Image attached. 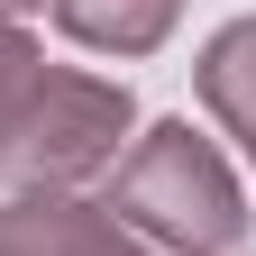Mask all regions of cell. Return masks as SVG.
Segmentation results:
<instances>
[{
    "label": "cell",
    "instance_id": "obj_1",
    "mask_svg": "<svg viewBox=\"0 0 256 256\" xmlns=\"http://www.w3.org/2000/svg\"><path fill=\"white\" fill-rule=\"evenodd\" d=\"M110 210H128L138 229L174 238V247H229L238 238V183L220 174V156L192 138V128H156V138L119 165Z\"/></svg>",
    "mask_w": 256,
    "mask_h": 256
},
{
    "label": "cell",
    "instance_id": "obj_2",
    "mask_svg": "<svg viewBox=\"0 0 256 256\" xmlns=\"http://www.w3.org/2000/svg\"><path fill=\"white\" fill-rule=\"evenodd\" d=\"M119 128H128V92L82 82V74H46L37 101H28V128H18L10 174H46V183L92 174V165L119 156Z\"/></svg>",
    "mask_w": 256,
    "mask_h": 256
},
{
    "label": "cell",
    "instance_id": "obj_3",
    "mask_svg": "<svg viewBox=\"0 0 256 256\" xmlns=\"http://www.w3.org/2000/svg\"><path fill=\"white\" fill-rule=\"evenodd\" d=\"M0 256H138V247L74 202H10L0 210Z\"/></svg>",
    "mask_w": 256,
    "mask_h": 256
},
{
    "label": "cell",
    "instance_id": "obj_4",
    "mask_svg": "<svg viewBox=\"0 0 256 256\" xmlns=\"http://www.w3.org/2000/svg\"><path fill=\"white\" fill-rule=\"evenodd\" d=\"M55 18L74 28L82 46H119V55H138V46L165 37L174 0H55Z\"/></svg>",
    "mask_w": 256,
    "mask_h": 256
},
{
    "label": "cell",
    "instance_id": "obj_5",
    "mask_svg": "<svg viewBox=\"0 0 256 256\" xmlns=\"http://www.w3.org/2000/svg\"><path fill=\"white\" fill-rule=\"evenodd\" d=\"M202 92H210V110H220V119H229L238 138L256 146V18H247V28H229V37L210 46Z\"/></svg>",
    "mask_w": 256,
    "mask_h": 256
},
{
    "label": "cell",
    "instance_id": "obj_6",
    "mask_svg": "<svg viewBox=\"0 0 256 256\" xmlns=\"http://www.w3.org/2000/svg\"><path fill=\"white\" fill-rule=\"evenodd\" d=\"M37 82H46V64L28 55L10 28H0V174H10V156H18V128H28V101H37Z\"/></svg>",
    "mask_w": 256,
    "mask_h": 256
},
{
    "label": "cell",
    "instance_id": "obj_7",
    "mask_svg": "<svg viewBox=\"0 0 256 256\" xmlns=\"http://www.w3.org/2000/svg\"><path fill=\"white\" fill-rule=\"evenodd\" d=\"M0 10H37V0H0Z\"/></svg>",
    "mask_w": 256,
    "mask_h": 256
}]
</instances>
